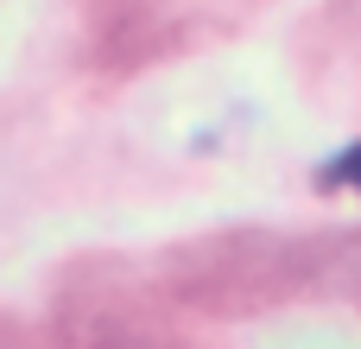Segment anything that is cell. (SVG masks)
Listing matches in <instances>:
<instances>
[{"label": "cell", "mask_w": 361, "mask_h": 349, "mask_svg": "<svg viewBox=\"0 0 361 349\" xmlns=\"http://www.w3.org/2000/svg\"><path fill=\"white\" fill-rule=\"evenodd\" d=\"M330 178H355V184H361V146H349V153L330 165Z\"/></svg>", "instance_id": "1"}]
</instances>
